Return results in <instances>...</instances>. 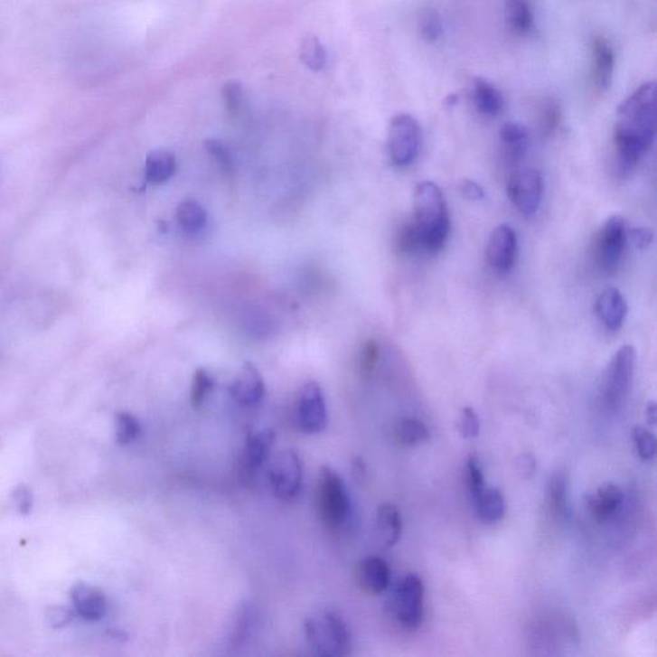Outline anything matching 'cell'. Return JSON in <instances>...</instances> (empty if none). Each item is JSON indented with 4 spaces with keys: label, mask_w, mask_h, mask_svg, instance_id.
<instances>
[{
    "label": "cell",
    "mask_w": 657,
    "mask_h": 657,
    "mask_svg": "<svg viewBox=\"0 0 657 657\" xmlns=\"http://www.w3.org/2000/svg\"><path fill=\"white\" fill-rule=\"evenodd\" d=\"M656 136V85L646 82L617 108L614 130L617 170L631 175L642 157L653 145Z\"/></svg>",
    "instance_id": "1"
},
{
    "label": "cell",
    "mask_w": 657,
    "mask_h": 657,
    "mask_svg": "<svg viewBox=\"0 0 657 657\" xmlns=\"http://www.w3.org/2000/svg\"><path fill=\"white\" fill-rule=\"evenodd\" d=\"M421 255H434L448 239L449 213L445 194L436 183H418L414 194V220Z\"/></svg>",
    "instance_id": "2"
},
{
    "label": "cell",
    "mask_w": 657,
    "mask_h": 657,
    "mask_svg": "<svg viewBox=\"0 0 657 657\" xmlns=\"http://www.w3.org/2000/svg\"><path fill=\"white\" fill-rule=\"evenodd\" d=\"M317 512L326 530L338 533L352 521V501L343 479L334 469L323 466L317 478Z\"/></svg>",
    "instance_id": "3"
},
{
    "label": "cell",
    "mask_w": 657,
    "mask_h": 657,
    "mask_svg": "<svg viewBox=\"0 0 657 657\" xmlns=\"http://www.w3.org/2000/svg\"><path fill=\"white\" fill-rule=\"evenodd\" d=\"M304 629L305 640L316 655L343 657L352 651L350 626L335 611H321L307 617Z\"/></svg>",
    "instance_id": "4"
},
{
    "label": "cell",
    "mask_w": 657,
    "mask_h": 657,
    "mask_svg": "<svg viewBox=\"0 0 657 657\" xmlns=\"http://www.w3.org/2000/svg\"><path fill=\"white\" fill-rule=\"evenodd\" d=\"M635 350L632 345L620 347L611 359L601 385V399L610 411L622 408L634 385Z\"/></svg>",
    "instance_id": "5"
},
{
    "label": "cell",
    "mask_w": 657,
    "mask_h": 657,
    "mask_svg": "<svg viewBox=\"0 0 657 657\" xmlns=\"http://www.w3.org/2000/svg\"><path fill=\"white\" fill-rule=\"evenodd\" d=\"M424 583L417 574L399 580L390 598V610L402 628L417 629L424 619Z\"/></svg>",
    "instance_id": "6"
},
{
    "label": "cell",
    "mask_w": 657,
    "mask_h": 657,
    "mask_svg": "<svg viewBox=\"0 0 657 657\" xmlns=\"http://www.w3.org/2000/svg\"><path fill=\"white\" fill-rule=\"evenodd\" d=\"M421 145V128L417 118L408 113L397 115L388 128L387 149L390 161L406 167L417 160Z\"/></svg>",
    "instance_id": "7"
},
{
    "label": "cell",
    "mask_w": 657,
    "mask_h": 657,
    "mask_svg": "<svg viewBox=\"0 0 657 657\" xmlns=\"http://www.w3.org/2000/svg\"><path fill=\"white\" fill-rule=\"evenodd\" d=\"M268 483L275 496L292 502L301 494L304 466L295 449H286L275 456L268 469Z\"/></svg>",
    "instance_id": "8"
},
{
    "label": "cell",
    "mask_w": 657,
    "mask_h": 657,
    "mask_svg": "<svg viewBox=\"0 0 657 657\" xmlns=\"http://www.w3.org/2000/svg\"><path fill=\"white\" fill-rule=\"evenodd\" d=\"M628 229L622 216L614 215L605 221L596 241V259L604 271L616 270L624 253Z\"/></svg>",
    "instance_id": "9"
},
{
    "label": "cell",
    "mask_w": 657,
    "mask_h": 657,
    "mask_svg": "<svg viewBox=\"0 0 657 657\" xmlns=\"http://www.w3.org/2000/svg\"><path fill=\"white\" fill-rule=\"evenodd\" d=\"M507 194L522 215L531 216L540 209L543 195V179L540 171L524 169L510 177Z\"/></svg>",
    "instance_id": "10"
},
{
    "label": "cell",
    "mask_w": 657,
    "mask_h": 657,
    "mask_svg": "<svg viewBox=\"0 0 657 657\" xmlns=\"http://www.w3.org/2000/svg\"><path fill=\"white\" fill-rule=\"evenodd\" d=\"M329 415L323 390L316 381L302 388L298 397L297 423L305 434H319L325 430Z\"/></svg>",
    "instance_id": "11"
},
{
    "label": "cell",
    "mask_w": 657,
    "mask_h": 657,
    "mask_svg": "<svg viewBox=\"0 0 657 657\" xmlns=\"http://www.w3.org/2000/svg\"><path fill=\"white\" fill-rule=\"evenodd\" d=\"M518 256V237L512 226L502 224L492 231L487 244L489 266L500 273H507L515 265Z\"/></svg>",
    "instance_id": "12"
},
{
    "label": "cell",
    "mask_w": 657,
    "mask_h": 657,
    "mask_svg": "<svg viewBox=\"0 0 657 657\" xmlns=\"http://www.w3.org/2000/svg\"><path fill=\"white\" fill-rule=\"evenodd\" d=\"M231 399L243 408H252L264 399L266 387L264 378L253 363L241 366L233 383L229 388Z\"/></svg>",
    "instance_id": "13"
},
{
    "label": "cell",
    "mask_w": 657,
    "mask_h": 657,
    "mask_svg": "<svg viewBox=\"0 0 657 657\" xmlns=\"http://www.w3.org/2000/svg\"><path fill=\"white\" fill-rule=\"evenodd\" d=\"M354 577L357 585L366 594H384L390 585V565L379 556H369L357 564Z\"/></svg>",
    "instance_id": "14"
},
{
    "label": "cell",
    "mask_w": 657,
    "mask_h": 657,
    "mask_svg": "<svg viewBox=\"0 0 657 657\" xmlns=\"http://www.w3.org/2000/svg\"><path fill=\"white\" fill-rule=\"evenodd\" d=\"M624 502V493L613 483H605L587 497V507L592 518L598 522H607L615 518Z\"/></svg>",
    "instance_id": "15"
},
{
    "label": "cell",
    "mask_w": 657,
    "mask_h": 657,
    "mask_svg": "<svg viewBox=\"0 0 657 657\" xmlns=\"http://www.w3.org/2000/svg\"><path fill=\"white\" fill-rule=\"evenodd\" d=\"M592 51V80L596 89L600 91L609 90L613 84L614 70H615V54L613 47L604 36H595L591 45Z\"/></svg>",
    "instance_id": "16"
},
{
    "label": "cell",
    "mask_w": 657,
    "mask_h": 657,
    "mask_svg": "<svg viewBox=\"0 0 657 657\" xmlns=\"http://www.w3.org/2000/svg\"><path fill=\"white\" fill-rule=\"evenodd\" d=\"M73 609L85 622H100L107 615L108 602L105 594L90 586H76L72 589Z\"/></svg>",
    "instance_id": "17"
},
{
    "label": "cell",
    "mask_w": 657,
    "mask_h": 657,
    "mask_svg": "<svg viewBox=\"0 0 657 657\" xmlns=\"http://www.w3.org/2000/svg\"><path fill=\"white\" fill-rule=\"evenodd\" d=\"M628 305L622 293L616 288H607L596 302V314L607 329L619 330L624 323Z\"/></svg>",
    "instance_id": "18"
},
{
    "label": "cell",
    "mask_w": 657,
    "mask_h": 657,
    "mask_svg": "<svg viewBox=\"0 0 657 657\" xmlns=\"http://www.w3.org/2000/svg\"><path fill=\"white\" fill-rule=\"evenodd\" d=\"M277 434L273 429L249 434L244 447L243 463L249 472H257L267 463L273 451Z\"/></svg>",
    "instance_id": "19"
},
{
    "label": "cell",
    "mask_w": 657,
    "mask_h": 657,
    "mask_svg": "<svg viewBox=\"0 0 657 657\" xmlns=\"http://www.w3.org/2000/svg\"><path fill=\"white\" fill-rule=\"evenodd\" d=\"M259 626H261V614L257 610L255 605H241L239 610L235 614L230 634H229L230 646L239 649L249 643L258 632Z\"/></svg>",
    "instance_id": "20"
},
{
    "label": "cell",
    "mask_w": 657,
    "mask_h": 657,
    "mask_svg": "<svg viewBox=\"0 0 657 657\" xmlns=\"http://www.w3.org/2000/svg\"><path fill=\"white\" fill-rule=\"evenodd\" d=\"M472 96L476 111L485 117H496L502 112V94L491 81L483 78L474 79Z\"/></svg>",
    "instance_id": "21"
},
{
    "label": "cell",
    "mask_w": 657,
    "mask_h": 657,
    "mask_svg": "<svg viewBox=\"0 0 657 657\" xmlns=\"http://www.w3.org/2000/svg\"><path fill=\"white\" fill-rule=\"evenodd\" d=\"M375 528L384 547L396 545L402 534V516L397 506L392 503L379 506L375 516Z\"/></svg>",
    "instance_id": "22"
},
{
    "label": "cell",
    "mask_w": 657,
    "mask_h": 657,
    "mask_svg": "<svg viewBox=\"0 0 657 657\" xmlns=\"http://www.w3.org/2000/svg\"><path fill=\"white\" fill-rule=\"evenodd\" d=\"M500 140L506 157L512 162L521 161L530 146L527 128L515 122H507L501 127Z\"/></svg>",
    "instance_id": "23"
},
{
    "label": "cell",
    "mask_w": 657,
    "mask_h": 657,
    "mask_svg": "<svg viewBox=\"0 0 657 657\" xmlns=\"http://www.w3.org/2000/svg\"><path fill=\"white\" fill-rule=\"evenodd\" d=\"M547 502L549 512L558 519L569 516V482L564 472L553 473L547 488Z\"/></svg>",
    "instance_id": "24"
},
{
    "label": "cell",
    "mask_w": 657,
    "mask_h": 657,
    "mask_svg": "<svg viewBox=\"0 0 657 657\" xmlns=\"http://www.w3.org/2000/svg\"><path fill=\"white\" fill-rule=\"evenodd\" d=\"M176 171V158L174 153L158 149L146 157L145 177L152 184H162L173 177Z\"/></svg>",
    "instance_id": "25"
},
{
    "label": "cell",
    "mask_w": 657,
    "mask_h": 657,
    "mask_svg": "<svg viewBox=\"0 0 657 657\" xmlns=\"http://www.w3.org/2000/svg\"><path fill=\"white\" fill-rule=\"evenodd\" d=\"M505 16L513 33L528 35L533 30L534 17L530 0H506Z\"/></svg>",
    "instance_id": "26"
},
{
    "label": "cell",
    "mask_w": 657,
    "mask_h": 657,
    "mask_svg": "<svg viewBox=\"0 0 657 657\" xmlns=\"http://www.w3.org/2000/svg\"><path fill=\"white\" fill-rule=\"evenodd\" d=\"M476 512L482 521L497 522L505 516L506 500L497 488H485L475 501Z\"/></svg>",
    "instance_id": "27"
},
{
    "label": "cell",
    "mask_w": 657,
    "mask_h": 657,
    "mask_svg": "<svg viewBox=\"0 0 657 657\" xmlns=\"http://www.w3.org/2000/svg\"><path fill=\"white\" fill-rule=\"evenodd\" d=\"M396 441L405 447H417L429 441L430 433L427 425L417 418H405L394 427Z\"/></svg>",
    "instance_id": "28"
},
{
    "label": "cell",
    "mask_w": 657,
    "mask_h": 657,
    "mask_svg": "<svg viewBox=\"0 0 657 657\" xmlns=\"http://www.w3.org/2000/svg\"><path fill=\"white\" fill-rule=\"evenodd\" d=\"M176 220L185 233L197 234L207 224V212L198 202L184 201L177 207Z\"/></svg>",
    "instance_id": "29"
},
{
    "label": "cell",
    "mask_w": 657,
    "mask_h": 657,
    "mask_svg": "<svg viewBox=\"0 0 657 657\" xmlns=\"http://www.w3.org/2000/svg\"><path fill=\"white\" fill-rule=\"evenodd\" d=\"M215 388V379L207 370L198 369L195 371L191 388V405L192 408L198 409L207 401L211 393Z\"/></svg>",
    "instance_id": "30"
},
{
    "label": "cell",
    "mask_w": 657,
    "mask_h": 657,
    "mask_svg": "<svg viewBox=\"0 0 657 657\" xmlns=\"http://www.w3.org/2000/svg\"><path fill=\"white\" fill-rule=\"evenodd\" d=\"M222 98H224L226 111L231 118L240 117L249 106L246 93L239 82H228L222 89Z\"/></svg>",
    "instance_id": "31"
},
{
    "label": "cell",
    "mask_w": 657,
    "mask_h": 657,
    "mask_svg": "<svg viewBox=\"0 0 657 657\" xmlns=\"http://www.w3.org/2000/svg\"><path fill=\"white\" fill-rule=\"evenodd\" d=\"M634 451L643 461H652L656 455V436L652 432L641 425L634 427L631 433Z\"/></svg>",
    "instance_id": "32"
},
{
    "label": "cell",
    "mask_w": 657,
    "mask_h": 657,
    "mask_svg": "<svg viewBox=\"0 0 657 657\" xmlns=\"http://www.w3.org/2000/svg\"><path fill=\"white\" fill-rule=\"evenodd\" d=\"M301 58L305 66L314 70V71L324 70L326 60H328L325 48L323 47L319 39L314 38V36L305 39L304 44H302Z\"/></svg>",
    "instance_id": "33"
},
{
    "label": "cell",
    "mask_w": 657,
    "mask_h": 657,
    "mask_svg": "<svg viewBox=\"0 0 657 657\" xmlns=\"http://www.w3.org/2000/svg\"><path fill=\"white\" fill-rule=\"evenodd\" d=\"M140 430H142V427L133 415L121 412L116 417V439L120 445H130L136 441Z\"/></svg>",
    "instance_id": "34"
},
{
    "label": "cell",
    "mask_w": 657,
    "mask_h": 657,
    "mask_svg": "<svg viewBox=\"0 0 657 657\" xmlns=\"http://www.w3.org/2000/svg\"><path fill=\"white\" fill-rule=\"evenodd\" d=\"M466 485L473 501L481 496L482 492L487 488L481 461L475 455H472L466 461Z\"/></svg>",
    "instance_id": "35"
},
{
    "label": "cell",
    "mask_w": 657,
    "mask_h": 657,
    "mask_svg": "<svg viewBox=\"0 0 657 657\" xmlns=\"http://www.w3.org/2000/svg\"><path fill=\"white\" fill-rule=\"evenodd\" d=\"M380 359V345L375 339H369L362 344L359 356V370L362 377H371Z\"/></svg>",
    "instance_id": "36"
},
{
    "label": "cell",
    "mask_w": 657,
    "mask_h": 657,
    "mask_svg": "<svg viewBox=\"0 0 657 657\" xmlns=\"http://www.w3.org/2000/svg\"><path fill=\"white\" fill-rule=\"evenodd\" d=\"M206 151L209 152L211 157L215 158L217 164H219L220 169L224 171L228 175H231L234 171L233 158H231V153L229 151L228 146L219 140H207Z\"/></svg>",
    "instance_id": "37"
},
{
    "label": "cell",
    "mask_w": 657,
    "mask_h": 657,
    "mask_svg": "<svg viewBox=\"0 0 657 657\" xmlns=\"http://www.w3.org/2000/svg\"><path fill=\"white\" fill-rule=\"evenodd\" d=\"M458 432L466 439L476 438L481 433V418L473 408H465L458 418Z\"/></svg>",
    "instance_id": "38"
},
{
    "label": "cell",
    "mask_w": 657,
    "mask_h": 657,
    "mask_svg": "<svg viewBox=\"0 0 657 657\" xmlns=\"http://www.w3.org/2000/svg\"><path fill=\"white\" fill-rule=\"evenodd\" d=\"M420 30L425 41L434 42L442 36L443 26L439 14L433 9L425 12L420 20Z\"/></svg>",
    "instance_id": "39"
},
{
    "label": "cell",
    "mask_w": 657,
    "mask_h": 657,
    "mask_svg": "<svg viewBox=\"0 0 657 657\" xmlns=\"http://www.w3.org/2000/svg\"><path fill=\"white\" fill-rule=\"evenodd\" d=\"M560 120L561 111L558 106L553 102L546 105L542 115H540V131H542L543 136H551L560 124Z\"/></svg>",
    "instance_id": "40"
},
{
    "label": "cell",
    "mask_w": 657,
    "mask_h": 657,
    "mask_svg": "<svg viewBox=\"0 0 657 657\" xmlns=\"http://www.w3.org/2000/svg\"><path fill=\"white\" fill-rule=\"evenodd\" d=\"M629 238L638 249H649L653 241V231L647 228L634 229L629 231Z\"/></svg>",
    "instance_id": "41"
},
{
    "label": "cell",
    "mask_w": 657,
    "mask_h": 657,
    "mask_svg": "<svg viewBox=\"0 0 657 657\" xmlns=\"http://www.w3.org/2000/svg\"><path fill=\"white\" fill-rule=\"evenodd\" d=\"M460 191L469 201H483L485 197L484 189L474 180L464 179L460 184Z\"/></svg>",
    "instance_id": "42"
},
{
    "label": "cell",
    "mask_w": 657,
    "mask_h": 657,
    "mask_svg": "<svg viewBox=\"0 0 657 657\" xmlns=\"http://www.w3.org/2000/svg\"><path fill=\"white\" fill-rule=\"evenodd\" d=\"M518 469L524 478H531L536 474V458L530 454L522 455L518 461Z\"/></svg>",
    "instance_id": "43"
},
{
    "label": "cell",
    "mask_w": 657,
    "mask_h": 657,
    "mask_svg": "<svg viewBox=\"0 0 657 657\" xmlns=\"http://www.w3.org/2000/svg\"><path fill=\"white\" fill-rule=\"evenodd\" d=\"M18 497H20V500H18V502H20L21 510L23 512H27V510L30 509V497H29V492H24L23 489H21L20 493H18Z\"/></svg>",
    "instance_id": "44"
},
{
    "label": "cell",
    "mask_w": 657,
    "mask_h": 657,
    "mask_svg": "<svg viewBox=\"0 0 657 657\" xmlns=\"http://www.w3.org/2000/svg\"><path fill=\"white\" fill-rule=\"evenodd\" d=\"M646 418L650 425H655L656 423V405L655 402H650L646 406Z\"/></svg>",
    "instance_id": "45"
}]
</instances>
